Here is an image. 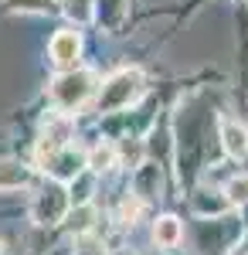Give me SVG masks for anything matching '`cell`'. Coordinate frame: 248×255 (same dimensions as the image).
I'll use <instances>...</instances> for the list:
<instances>
[{"instance_id": "16", "label": "cell", "mask_w": 248, "mask_h": 255, "mask_svg": "<svg viewBox=\"0 0 248 255\" xmlns=\"http://www.w3.org/2000/svg\"><path fill=\"white\" fill-rule=\"evenodd\" d=\"M225 194L231 197V204H248V177H235L225 187Z\"/></svg>"}, {"instance_id": "7", "label": "cell", "mask_w": 248, "mask_h": 255, "mask_svg": "<svg viewBox=\"0 0 248 255\" xmlns=\"http://www.w3.org/2000/svg\"><path fill=\"white\" fill-rule=\"evenodd\" d=\"M68 139H72V119H68V116H51L48 123H44V139H41V153L72 146Z\"/></svg>"}, {"instance_id": "8", "label": "cell", "mask_w": 248, "mask_h": 255, "mask_svg": "<svg viewBox=\"0 0 248 255\" xmlns=\"http://www.w3.org/2000/svg\"><path fill=\"white\" fill-rule=\"evenodd\" d=\"M221 146L231 157H245L248 153V129L235 119H221Z\"/></svg>"}, {"instance_id": "13", "label": "cell", "mask_w": 248, "mask_h": 255, "mask_svg": "<svg viewBox=\"0 0 248 255\" xmlns=\"http://www.w3.org/2000/svg\"><path fill=\"white\" fill-rule=\"evenodd\" d=\"M61 10H65V17L75 20V24H89V20L96 17V3L92 0H61Z\"/></svg>"}, {"instance_id": "10", "label": "cell", "mask_w": 248, "mask_h": 255, "mask_svg": "<svg viewBox=\"0 0 248 255\" xmlns=\"http://www.w3.org/2000/svg\"><path fill=\"white\" fill-rule=\"evenodd\" d=\"M156 191H160V167L139 163V167H136V177H133V194L139 197V201H150Z\"/></svg>"}, {"instance_id": "4", "label": "cell", "mask_w": 248, "mask_h": 255, "mask_svg": "<svg viewBox=\"0 0 248 255\" xmlns=\"http://www.w3.org/2000/svg\"><path fill=\"white\" fill-rule=\"evenodd\" d=\"M41 170L51 177L55 184H72L78 174H85V153L75 146H65V150H48L41 153Z\"/></svg>"}, {"instance_id": "6", "label": "cell", "mask_w": 248, "mask_h": 255, "mask_svg": "<svg viewBox=\"0 0 248 255\" xmlns=\"http://www.w3.org/2000/svg\"><path fill=\"white\" fill-rule=\"evenodd\" d=\"M191 204H194V215H201V218H221V215H228L231 208H235L231 197L225 194V191H214V187H201V191H194Z\"/></svg>"}, {"instance_id": "14", "label": "cell", "mask_w": 248, "mask_h": 255, "mask_svg": "<svg viewBox=\"0 0 248 255\" xmlns=\"http://www.w3.org/2000/svg\"><path fill=\"white\" fill-rule=\"evenodd\" d=\"M68 197H72V208H85L89 204V197H92V170H85V174H78L72 180Z\"/></svg>"}, {"instance_id": "11", "label": "cell", "mask_w": 248, "mask_h": 255, "mask_svg": "<svg viewBox=\"0 0 248 255\" xmlns=\"http://www.w3.org/2000/svg\"><path fill=\"white\" fill-rule=\"evenodd\" d=\"M116 157H119V150H116L113 143H96L89 153H85V167L92 170V174H102V170H109V167H116Z\"/></svg>"}, {"instance_id": "9", "label": "cell", "mask_w": 248, "mask_h": 255, "mask_svg": "<svg viewBox=\"0 0 248 255\" xmlns=\"http://www.w3.org/2000/svg\"><path fill=\"white\" fill-rule=\"evenodd\" d=\"M180 238H184V228H180V221L173 215H163V218L153 221V242H156L160 249H177Z\"/></svg>"}, {"instance_id": "18", "label": "cell", "mask_w": 248, "mask_h": 255, "mask_svg": "<svg viewBox=\"0 0 248 255\" xmlns=\"http://www.w3.org/2000/svg\"><path fill=\"white\" fill-rule=\"evenodd\" d=\"M139 208H143V201H139L136 194H129L126 201H123V208H119V221H123V225H133L136 215H139Z\"/></svg>"}, {"instance_id": "5", "label": "cell", "mask_w": 248, "mask_h": 255, "mask_svg": "<svg viewBox=\"0 0 248 255\" xmlns=\"http://www.w3.org/2000/svg\"><path fill=\"white\" fill-rule=\"evenodd\" d=\"M48 55H51V65L58 72H72L78 65V55H82V38L78 31H58L51 44H48Z\"/></svg>"}, {"instance_id": "2", "label": "cell", "mask_w": 248, "mask_h": 255, "mask_svg": "<svg viewBox=\"0 0 248 255\" xmlns=\"http://www.w3.org/2000/svg\"><path fill=\"white\" fill-rule=\"evenodd\" d=\"M99 92L96 85V72L89 68H72V72H61L55 82H51V102L61 109V116L82 109L89 99Z\"/></svg>"}, {"instance_id": "1", "label": "cell", "mask_w": 248, "mask_h": 255, "mask_svg": "<svg viewBox=\"0 0 248 255\" xmlns=\"http://www.w3.org/2000/svg\"><path fill=\"white\" fill-rule=\"evenodd\" d=\"M146 92V79L139 68H119L109 79L99 85L96 92V109L99 113H119V109H129L136 99Z\"/></svg>"}, {"instance_id": "12", "label": "cell", "mask_w": 248, "mask_h": 255, "mask_svg": "<svg viewBox=\"0 0 248 255\" xmlns=\"http://www.w3.org/2000/svg\"><path fill=\"white\" fill-rule=\"evenodd\" d=\"M31 180L27 167L17 163V160H0V191H17Z\"/></svg>"}, {"instance_id": "15", "label": "cell", "mask_w": 248, "mask_h": 255, "mask_svg": "<svg viewBox=\"0 0 248 255\" xmlns=\"http://www.w3.org/2000/svg\"><path fill=\"white\" fill-rule=\"evenodd\" d=\"M92 218H96V211H92V204H85V208H75L72 215H68V228L75 232L78 238L89 235V228H92Z\"/></svg>"}, {"instance_id": "17", "label": "cell", "mask_w": 248, "mask_h": 255, "mask_svg": "<svg viewBox=\"0 0 248 255\" xmlns=\"http://www.w3.org/2000/svg\"><path fill=\"white\" fill-rule=\"evenodd\" d=\"M75 255H106V245L92 235H82L75 238Z\"/></svg>"}, {"instance_id": "3", "label": "cell", "mask_w": 248, "mask_h": 255, "mask_svg": "<svg viewBox=\"0 0 248 255\" xmlns=\"http://www.w3.org/2000/svg\"><path fill=\"white\" fill-rule=\"evenodd\" d=\"M68 204H72V197H68V187L65 184H44L34 201H31V221L34 225H58L61 218L68 215Z\"/></svg>"}]
</instances>
